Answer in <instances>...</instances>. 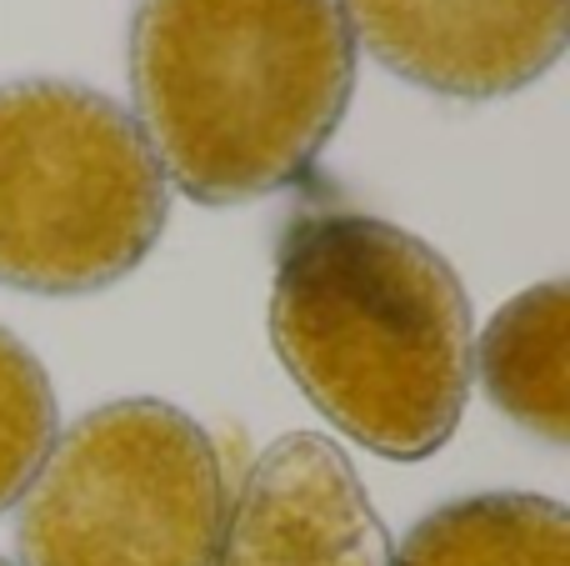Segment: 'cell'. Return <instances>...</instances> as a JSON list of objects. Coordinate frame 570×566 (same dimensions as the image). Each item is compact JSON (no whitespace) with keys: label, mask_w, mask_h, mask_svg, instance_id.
<instances>
[{"label":"cell","mask_w":570,"mask_h":566,"mask_svg":"<svg viewBox=\"0 0 570 566\" xmlns=\"http://www.w3.org/2000/svg\"><path fill=\"white\" fill-rule=\"evenodd\" d=\"M50 447H56L50 377L10 331H0V511L26 497Z\"/></svg>","instance_id":"9"},{"label":"cell","mask_w":570,"mask_h":566,"mask_svg":"<svg viewBox=\"0 0 570 566\" xmlns=\"http://www.w3.org/2000/svg\"><path fill=\"white\" fill-rule=\"evenodd\" d=\"M226 471L180 407L130 397L56 437L20 507V566H216Z\"/></svg>","instance_id":"4"},{"label":"cell","mask_w":570,"mask_h":566,"mask_svg":"<svg viewBox=\"0 0 570 566\" xmlns=\"http://www.w3.org/2000/svg\"><path fill=\"white\" fill-rule=\"evenodd\" d=\"M136 126L166 180L240 206L311 170L355 90L341 0H136Z\"/></svg>","instance_id":"2"},{"label":"cell","mask_w":570,"mask_h":566,"mask_svg":"<svg viewBox=\"0 0 570 566\" xmlns=\"http://www.w3.org/2000/svg\"><path fill=\"white\" fill-rule=\"evenodd\" d=\"M391 566H570V517L531 491H491L431 511Z\"/></svg>","instance_id":"8"},{"label":"cell","mask_w":570,"mask_h":566,"mask_svg":"<svg viewBox=\"0 0 570 566\" xmlns=\"http://www.w3.org/2000/svg\"><path fill=\"white\" fill-rule=\"evenodd\" d=\"M355 46L451 100L515 96L566 50L570 0H341Z\"/></svg>","instance_id":"5"},{"label":"cell","mask_w":570,"mask_h":566,"mask_svg":"<svg viewBox=\"0 0 570 566\" xmlns=\"http://www.w3.org/2000/svg\"><path fill=\"white\" fill-rule=\"evenodd\" d=\"M491 401L551 447L570 437V291L566 281L521 291L491 316L475 351Z\"/></svg>","instance_id":"7"},{"label":"cell","mask_w":570,"mask_h":566,"mask_svg":"<svg viewBox=\"0 0 570 566\" xmlns=\"http://www.w3.org/2000/svg\"><path fill=\"white\" fill-rule=\"evenodd\" d=\"M0 566H10V562H0Z\"/></svg>","instance_id":"10"},{"label":"cell","mask_w":570,"mask_h":566,"mask_svg":"<svg viewBox=\"0 0 570 566\" xmlns=\"http://www.w3.org/2000/svg\"><path fill=\"white\" fill-rule=\"evenodd\" d=\"M170 180L136 116L76 80L0 86V286L90 296L166 231Z\"/></svg>","instance_id":"3"},{"label":"cell","mask_w":570,"mask_h":566,"mask_svg":"<svg viewBox=\"0 0 570 566\" xmlns=\"http://www.w3.org/2000/svg\"><path fill=\"white\" fill-rule=\"evenodd\" d=\"M391 537L335 441L291 431L226 501L216 566H391Z\"/></svg>","instance_id":"6"},{"label":"cell","mask_w":570,"mask_h":566,"mask_svg":"<svg viewBox=\"0 0 570 566\" xmlns=\"http://www.w3.org/2000/svg\"><path fill=\"white\" fill-rule=\"evenodd\" d=\"M271 341L331 427L421 461L461 427L475 377L471 301L451 261L381 216L315 211L281 241Z\"/></svg>","instance_id":"1"}]
</instances>
